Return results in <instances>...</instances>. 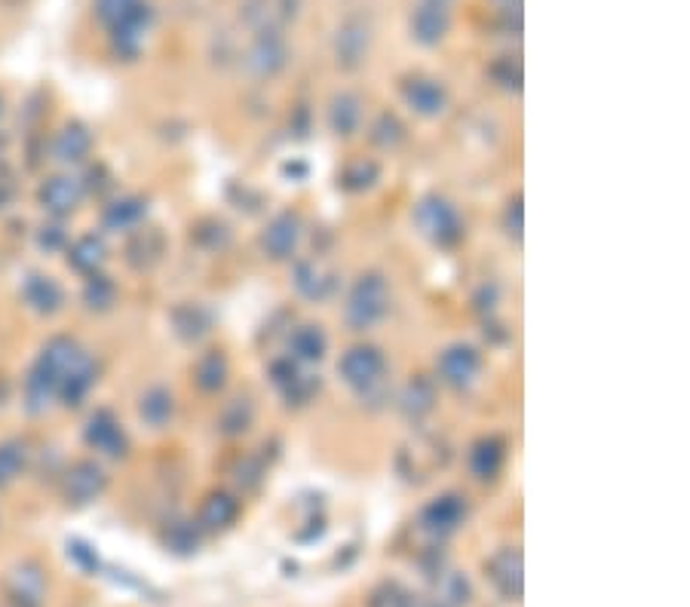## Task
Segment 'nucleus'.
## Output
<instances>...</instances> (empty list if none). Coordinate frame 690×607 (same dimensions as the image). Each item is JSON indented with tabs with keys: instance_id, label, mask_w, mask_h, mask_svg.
Segmentation results:
<instances>
[{
	"instance_id": "obj_11",
	"label": "nucleus",
	"mask_w": 690,
	"mask_h": 607,
	"mask_svg": "<svg viewBox=\"0 0 690 607\" xmlns=\"http://www.w3.org/2000/svg\"><path fill=\"white\" fill-rule=\"evenodd\" d=\"M301 243V218L295 213L274 215L262 230V248L270 262H289Z\"/></svg>"
},
{
	"instance_id": "obj_40",
	"label": "nucleus",
	"mask_w": 690,
	"mask_h": 607,
	"mask_svg": "<svg viewBox=\"0 0 690 607\" xmlns=\"http://www.w3.org/2000/svg\"><path fill=\"white\" fill-rule=\"evenodd\" d=\"M22 466H25V445H19V442L0 445V488H3V485H10V482L22 473Z\"/></svg>"
},
{
	"instance_id": "obj_3",
	"label": "nucleus",
	"mask_w": 690,
	"mask_h": 607,
	"mask_svg": "<svg viewBox=\"0 0 690 607\" xmlns=\"http://www.w3.org/2000/svg\"><path fill=\"white\" fill-rule=\"evenodd\" d=\"M414 224L433 246L439 248H455L467 233L458 206L451 199L439 197V194H429L414 206Z\"/></svg>"
},
{
	"instance_id": "obj_31",
	"label": "nucleus",
	"mask_w": 690,
	"mask_h": 607,
	"mask_svg": "<svg viewBox=\"0 0 690 607\" xmlns=\"http://www.w3.org/2000/svg\"><path fill=\"white\" fill-rule=\"evenodd\" d=\"M228 375H230V365H228V356L221 353V350H209V353H203L194 365V380H197V387L203 393H218L225 384H228Z\"/></svg>"
},
{
	"instance_id": "obj_12",
	"label": "nucleus",
	"mask_w": 690,
	"mask_h": 607,
	"mask_svg": "<svg viewBox=\"0 0 690 607\" xmlns=\"http://www.w3.org/2000/svg\"><path fill=\"white\" fill-rule=\"evenodd\" d=\"M411 40H417L421 47H439L448 32H451V10L443 7V3H433V0H424L414 7L411 13Z\"/></svg>"
},
{
	"instance_id": "obj_25",
	"label": "nucleus",
	"mask_w": 690,
	"mask_h": 607,
	"mask_svg": "<svg viewBox=\"0 0 690 607\" xmlns=\"http://www.w3.org/2000/svg\"><path fill=\"white\" fill-rule=\"evenodd\" d=\"M326 350H329V338L319 326H298L292 335H289V353L298 365H316V362L326 360Z\"/></svg>"
},
{
	"instance_id": "obj_21",
	"label": "nucleus",
	"mask_w": 690,
	"mask_h": 607,
	"mask_svg": "<svg viewBox=\"0 0 690 607\" xmlns=\"http://www.w3.org/2000/svg\"><path fill=\"white\" fill-rule=\"evenodd\" d=\"M292 286H295L298 295L307 298V301H326L335 292V274L326 270L319 262L304 258L292 270Z\"/></svg>"
},
{
	"instance_id": "obj_22",
	"label": "nucleus",
	"mask_w": 690,
	"mask_h": 607,
	"mask_svg": "<svg viewBox=\"0 0 690 607\" xmlns=\"http://www.w3.org/2000/svg\"><path fill=\"white\" fill-rule=\"evenodd\" d=\"M507 463V445L500 442L497 436H482L473 448H470V473L479 482H494L500 476Z\"/></svg>"
},
{
	"instance_id": "obj_17",
	"label": "nucleus",
	"mask_w": 690,
	"mask_h": 607,
	"mask_svg": "<svg viewBox=\"0 0 690 607\" xmlns=\"http://www.w3.org/2000/svg\"><path fill=\"white\" fill-rule=\"evenodd\" d=\"M83 194H86L83 181L71 179V175H52V179H44V184L37 187V203H40L44 213L65 218L81 206Z\"/></svg>"
},
{
	"instance_id": "obj_23",
	"label": "nucleus",
	"mask_w": 690,
	"mask_h": 607,
	"mask_svg": "<svg viewBox=\"0 0 690 607\" xmlns=\"http://www.w3.org/2000/svg\"><path fill=\"white\" fill-rule=\"evenodd\" d=\"M145 218H148V203L135 194H126V197H117L111 206H105L101 224L114 233H130V230H138Z\"/></svg>"
},
{
	"instance_id": "obj_14",
	"label": "nucleus",
	"mask_w": 690,
	"mask_h": 607,
	"mask_svg": "<svg viewBox=\"0 0 690 607\" xmlns=\"http://www.w3.org/2000/svg\"><path fill=\"white\" fill-rule=\"evenodd\" d=\"M96 380H99V368H96L93 356L86 350H81L65 368L62 380H59L56 399H62V405H68V409H77L83 399L89 396V390L96 387Z\"/></svg>"
},
{
	"instance_id": "obj_4",
	"label": "nucleus",
	"mask_w": 690,
	"mask_h": 607,
	"mask_svg": "<svg viewBox=\"0 0 690 607\" xmlns=\"http://www.w3.org/2000/svg\"><path fill=\"white\" fill-rule=\"evenodd\" d=\"M387 372V360L378 347L372 344H356L347 350L344 356L338 360V375L344 380L350 390L356 393H368L375 390Z\"/></svg>"
},
{
	"instance_id": "obj_9",
	"label": "nucleus",
	"mask_w": 690,
	"mask_h": 607,
	"mask_svg": "<svg viewBox=\"0 0 690 607\" xmlns=\"http://www.w3.org/2000/svg\"><path fill=\"white\" fill-rule=\"evenodd\" d=\"M150 25H154V10L142 0L132 7L126 16H120L114 25H108L111 28V47H114L117 56H123V59L138 56V50L145 47Z\"/></svg>"
},
{
	"instance_id": "obj_27",
	"label": "nucleus",
	"mask_w": 690,
	"mask_h": 607,
	"mask_svg": "<svg viewBox=\"0 0 690 607\" xmlns=\"http://www.w3.org/2000/svg\"><path fill=\"white\" fill-rule=\"evenodd\" d=\"M237 515H240V500L228 491H213L199 507V527L225 531L237 522Z\"/></svg>"
},
{
	"instance_id": "obj_8",
	"label": "nucleus",
	"mask_w": 690,
	"mask_h": 607,
	"mask_svg": "<svg viewBox=\"0 0 690 607\" xmlns=\"http://www.w3.org/2000/svg\"><path fill=\"white\" fill-rule=\"evenodd\" d=\"M439 380L448 384L451 390H470L482 375V356L476 347L470 344H451L439 353Z\"/></svg>"
},
{
	"instance_id": "obj_36",
	"label": "nucleus",
	"mask_w": 690,
	"mask_h": 607,
	"mask_svg": "<svg viewBox=\"0 0 690 607\" xmlns=\"http://www.w3.org/2000/svg\"><path fill=\"white\" fill-rule=\"evenodd\" d=\"M164 541L172 553L191 556V553H197L199 546V525H194V522H172L166 527Z\"/></svg>"
},
{
	"instance_id": "obj_5",
	"label": "nucleus",
	"mask_w": 690,
	"mask_h": 607,
	"mask_svg": "<svg viewBox=\"0 0 690 607\" xmlns=\"http://www.w3.org/2000/svg\"><path fill=\"white\" fill-rule=\"evenodd\" d=\"M485 574L504 602H522L525 592V558L519 546H504L485 561Z\"/></svg>"
},
{
	"instance_id": "obj_37",
	"label": "nucleus",
	"mask_w": 690,
	"mask_h": 607,
	"mask_svg": "<svg viewBox=\"0 0 690 607\" xmlns=\"http://www.w3.org/2000/svg\"><path fill=\"white\" fill-rule=\"evenodd\" d=\"M368 135H372V142H375V145L394 150V148H399L402 142H405V126L399 123V117L387 114V111H384V114H380L378 120L372 123V132H368Z\"/></svg>"
},
{
	"instance_id": "obj_45",
	"label": "nucleus",
	"mask_w": 690,
	"mask_h": 607,
	"mask_svg": "<svg viewBox=\"0 0 690 607\" xmlns=\"http://www.w3.org/2000/svg\"><path fill=\"white\" fill-rule=\"evenodd\" d=\"M135 3H138V0H96V16H99L105 25H114L117 19L126 16Z\"/></svg>"
},
{
	"instance_id": "obj_50",
	"label": "nucleus",
	"mask_w": 690,
	"mask_h": 607,
	"mask_svg": "<svg viewBox=\"0 0 690 607\" xmlns=\"http://www.w3.org/2000/svg\"><path fill=\"white\" fill-rule=\"evenodd\" d=\"M433 3H443V7H451L455 0H433Z\"/></svg>"
},
{
	"instance_id": "obj_18",
	"label": "nucleus",
	"mask_w": 690,
	"mask_h": 607,
	"mask_svg": "<svg viewBox=\"0 0 690 607\" xmlns=\"http://www.w3.org/2000/svg\"><path fill=\"white\" fill-rule=\"evenodd\" d=\"M108 485V476L96 460H77L65 476V500L74 507L93 503Z\"/></svg>"
},
{
	"instance_id": "obj_41",
	"label": "nucleus",
	"mask_w": 690,
	"mask_h": 607,
	"mask_svg": "<svg viewBox=\"0 0 690 607\" xmlns=\"http://www.w3.org/2000/svg\"><path fill=\"white\" fill-rule=\"evenodd\" d=\"M301 375H304V372H301V365H298L292 356H282V360L270 362V378L280 387V393H286Z\"/></svg>"
},
{
	"instance_id": "obj_13",
	"label": "nucleus",
	"mask_w": 690,
	"mask_h": 607,
	"mask_svg": "<svg viewBox=\"0 0 690 607\" xmlns=\"http://www.w3.org/2000/svg\"><path fill=\"white\" fill-rule=\"evenodd\" d=\"M3 595H7L10 607H44L47 580L37 564H19L3 580Z\"/></svg>"
},
{
	"instance_id": "obj_46",
	"label": "nucleus",
	"mask_w": 690,
	"mask_h": 607,
	"mask_svg": "<svg viewBox=\"0 0 690 607\" xmlns=\"http://www.w3.org/2000/svg\"><path fill=\"white\" fill-rule=\"evenodd\" d=\"M282 175H289V179H295V181H307V175H311V166L301 163V160H292V163L282 166Z\"/></svg>"
},
{
	"instance_id": "obj_43",
	"label": "nucleus",
	"mask_w": 690,
	"mask_h": 607,
	"mask_svg": "<svg viewBox=\"0 0 690 607\" xmlns=\"http://www.w3.org/2000/svg\"><path fill=\"white\" fill-rule=\"evenodd\" d=\"M525 209H522V197H512L507 203V213H504V230H507V236L516 240V243H522V228H525Z\"/></svg>"
},
{
	"instance_id": "obj_32",
	"label": "nucleus",
	"mask_w": 690,
	"mask_h": 607,
	"mask_svg": "<svg viewBox=\"0 0 690 607\" xmlns=\"http://www.w3.org/2000/svg\"><path fill=\"white\" fill-rule=\"evenodd\" d=\"M138 414L148 427H166L175 414V399L166 387H150L148 393H142V399H138Z\"/></svg>"
},
{
	"instance_id": "obj_29",
	"label": "nucleus",
	"mask_w": 690,
	"mask_h": 607,
	"mask_svg": "<svg viewBox=\"0 0 690 607\" xmlns=\"http://www.w3.org/2000/svg\"><path fill=\"white\" fill-rule=\"evenodd\" d=\"M399 409H402V414H405L409 421L427 417L429 411L436 409V384L429 378H424V375L409 380V387L399 396Z\"/></svg>"
},
{
	"instance_id": "obj_26",
	"label": "nucleus",
	"mask_w": 690,
	"mask_h": 607,
	"mask_svg": "<svg viewBox=\"0 0 690 607\" xmlns=\"http://www.w3.org/2000/svg\"><path fill=\"white\" fill-rule=\"evenodd\" d=\"M108 258V248H105V240L96 236V233H83L81 240H74L71 248H68V264L83 274V277H93V274H101V264Z\"/></svg>"
},
{
	"instance_id": "obj_39",
	"label": "nucleus",
	"mask_w": 690,
	"mask_h": 607,
	"mask_svg": "<svg viewBox=\"0 0 690 607\" xmlns=\"http://www.w3.org/2000/svg\"><path fill=\"white\" fill-rule=\"evenodd\" d=\"M439 595H443V598H436V602L443 607H463L470 605L473 590H470V580H467V576L458 574V571H451V574H443V580H439Z\"/></svg>"
},
{
	"instance_id": "obj_7",
	"label": "nucleus",
	"mask_w": 690,
	"mask_h": 607,
	"mask_svg": "<svg viewBox=\"0 0 690 607\" xmlns=\"http://www.w3.org/2000/svg\"><path fill=\"white\" fill-rule=\"evenodd\" d=\"M301 13V0H243L240 16L249 32L255 34H282L286 25H292Z\"/></svg>"
},
{
	"instance_id": "obj_44",
	"label": "nucleus",
	"mask_w": 690,
	"mask_h": 607,
	"mask_svg": "<svg viewBox=\"0 0 690 607\" xmlns=\"http://www.w3.org/2000/svg\"><path fill=\"white\" fill-rule=\"evenodd\" d=\"M316 390H319V378H313V375H301V378H298L282 396L289 399V405H292V402H295V405H307Z\"/></svg>"
},
{
	"instance_id": "obj_48",
	"label": "nucleus",
	"mask_w": 690,
	"mask_h": 607,
	"mask_svg": "<svg viewBox=\"0 0 690 607\" xmlns=\"http://www.w3.org/2000/svg\"><path fill=\"white\" fill-rule=\"evenodd\" d=\"M494 3H500L504 10H512V7H519V0H494Z\"/></svg>"
},
{
	"instance_id": "obj_35",
	"label": "nucleus",
	"mask_w": 690,
	"mask_h": 607,
	"mask_svg": "<svg viewBox=\"0 0 690 607\" xmlns=\"http://www.w3.org/2000/svg\"><path fill=\"white\" fill-rule=\"evenodd\" d=\"M488 77L500 89L519 93L522 89V62H519V56H500V59H494L492 68H488Z\"/></svg>"
},
{
	"instance_id": "obj_6",
	"label": "nucleus",
	"mask_w": 690,
	"mask_h": 607,
	"mask_svg": "<svg viewBox=\"0 0 690 607\" xmlns=\"http://www.w3.org/2000/svg\"><path fill=\"white\" fill-rule=\"evenodd\" d=\"M289 62V44L282 34H255L252 44L243 52V68L255 81H270L277 77Z\"/></svg>"
},
{
	"instance_id": "obj_49",
	"label": "nucleus",
	"mask_w": 690,
	"mask_h": 607,
	"mask_svg": "<svg viewBox=\"0 0 690 607\" xmlns=\"http://www.w3.org/2000/svg\"><path fill=\"white\" fill-rule=\"evenodd\" d=\"M414 607H443V605H439V602H417V598H414Z\"/></svg>"
},
{
	"instance_id": "obj_33",
	"label": "nucleus",
	"mask_w": 690,
	"mask_h": 607,
	"mask_svg": "<svg viewBox=\"0 0 690 607\" xmlns=\"http://www.w3.org/2000/svg\"><path fill=\"white\" fill-rule=\"evenodd\" d=\"M252 421H255V405L249 399H230L225 411L218 414V429L225 436H240L252 427Z\"/></svg>"
},
{
	"instance_id": "obj_24",
	"label": "nucleus",
	"mask_w": 690,
	"mask_h": 607,
	"mask_svg": "<svg viewBox=\"0 0 690 607\" xmlns=\"http://www.w3.org/2000/svg\"><path fill=\"white\" fill-rule=\"evenodd\" d=\"M89 150H93V135L83 123H68L65 130H59L52 138V157L65 166L83 163Z\"/></svg>"
},
{
	"instance_id": "obj_19",
	"label": "nucleus",
	"mask_w": 690,
	"mask_h": 607,
	"mask_svg": "<svg viewBox=\"0 0 690 607\" xmlns=\"http://www.w3.org/2000/svg\"><path fill=\"white\" fill-rule=\"evenodd\" d=\"M83 439H86V445H89L93 451L108 454V458H120V454L126 451V433H123V424H120L108 409H99L89 417Z\"/></svg>"
},
{
	"instance_id": "obj_20",
	"label": "nucleus",
	"mask_w": 690,
	"mask_h": 607,
	"mask_svg": "<svg viewBox=\"0 0 690 607\" xmlns=\"http://www.w3.org/2000/svg\"><path fill=\"white\" fill-rule=\"evenodd\" d=\"M22 298H25V304H28L34 313H44V316L59 313L62 311V304H65L62 286L52 277H47V274H28L25 282H22Z\"/></svg>"
},
{
	"instance_id": "obj_16",
	"label": "nucleus",
	"mask_w": 690,
	"mask_h": 607,
	"mask_svg": "<svg viewBox=\"0 0 690 607\" xmlns=\"http://www.w3.org/2000/svg\"><path fill=\"white\" fill-rule=\"evenodd\" d=\"M402 99H405V105H409L414 114L429 120V117L445 114V108H448V89H445L443 81L417 74V77H409V81L402 83Z\"/></svg>"
},
{
	"instance_id": "obj_47",
	"label": "nucleus",
	"mask_w": 690,
	"mask_h": 607,
	"mask_svg": "<svg viewBox=\"0 0 690 607\" xmlns=\"http://www.w3.org/2000/svg\"><path fill=\"white\" fill-rule=\"evenodd\" d=\"M10 197H13V187H10L7 181H0V209H3L7 203H10Z\"/></svg>"
},
{
	"instance_id": "obj_42",
	"label": "nucleus",
	"mask_w": 690,
	"mask_h": 607,
	"mask_svg": "<svg viewBox=\"0 0 690 607\" xmlns=\"http://www.w3.org/2000/svg\"><path fill=\"white\" fill-rule=\"evenodd\" d=\"M368 607H414V598L399 583H387V586H380L372 595V605Z\"/></svg>"
},
{
	"instance_id": "obj_15",
	"label": "nucleus",
	"mask_w": 690,
	"mask_h": 607,
	"mask_svg": "<svg viewBox=\"0 0 690 607\" xmlns=\"http://www.w3.org/2000/svg\"><path fill=\"white\" fill-rule=\"evenodd\" d=\"M372 47V28L362 19H347L341 22V28L335 34V62L344 71H353L365 62Z\"/></svg>"
},
{
	"instance_id": "obj_10",
	"label": "nucleus",
	"mask_w": 690,
	"mask_h": 607,
	"mask_svg": "<svg viewBox=\"0 0 690 607\" xmlns=\"http://www.w3.org/2000/svg\"><path fill=\"white\" fill-rule=\"evenodd\" d=\"M470 515V507L460 494H439L421 509V527L433 537H451Z\"/></svg>"
},
{
	"instance_id": "obj_30",
	"label": "nucleus",
	"mask_w": 690,
	"mask_h": 607,
	"mask_svg": "<svg viewBox=\"0 0 690 607\" xmlns=\"http://www.w3.org/2000/svg\"><path fill=\"white\" fill-rule=\"evenodd\" d=\"M172 326H175V335L181 341L194 344V341L206 338L213 331V313L199 307V304H181L172 313Z\"/></svg>"
},
{
	"instance_id": "obj_28",
	"label": "nucleus",
	"mask_w": 690,
	"mask_h": 607,
	"mask_svg": "<svg viewBox=\"0 0 690 607\" xmlns=\"http://www.w3.org/2000/svg\"><path fill=\"white\" fill-rule=\"evenodd\" d=\"M362 123V101L356 93H338L329 105V126L338 138H350Z\"/></svg>"
},
{
	"instance_id": "obj_38",
	"label": "nucleus",
	"mask_w": 690,
	"mask_h": 607,
	"mask_svg": "<svg viewBox=\"0 0 690 607\" xmlns=\"http://www.w3.org/2000/svg\"><path fill=\"white\" fill-rule=\"evenodd\" d=\"M380 179V166L375 160H356V163H350L344 169V175H341V184H344L347 191H353V194H360V191H368V187H375V181Z\"/></svg>"
},
{
	"instance_id": "obj_34",
	"label": "nucleus",
	"mask_w": 690,
	"mask_h": 607,
	"mask_svg": "<svg viewBox=\"0 0 690 607\" xmlns=\"http://www.w3.org/2000/svg\"><path fill=\"white\" fill-rule=\"evenodd\" d=\"M117 286L114 279H108L105 274H93L86 277V286H83V301L89 311H108L114 304Z\"/></svg>"
},
{
	"instance_id": "obj_2",
	"label": "nucleus",
	"mask_w": 690,
	"mask_h": 607,
	"mask_svg": "<svg viewBox=\"0 0 690 607\" xmlns=\"http://www.w3.org/2000/svg\"><path fill=\"white\" fill-rule=\"evenodd\" d=\"M390 286L378 270L362 274L344 304V323L353 331H372L378 323H384V316L390 313Z\"/></svg>"
},
{
	"instance_id": "obj_1",
	"label": "nucleus",
	"mask_w": 690,
	"mask_h": 607,
	"mask_svg": "<svg viewBox=\"0 0 690 607\" xmlns=\"http://www.w3.org/2000/svg\"><path fill=\"white\" fill-rule=\"evenodd\" d=\"M81 350L83 347L65 338V335L52 338L50 344L40 350V356H37L32 372H28V380H25V405H28V411L37 414V411L50 405L56 393H59V380L65 375V368Z\"/></svg>"
}]
</instances>
